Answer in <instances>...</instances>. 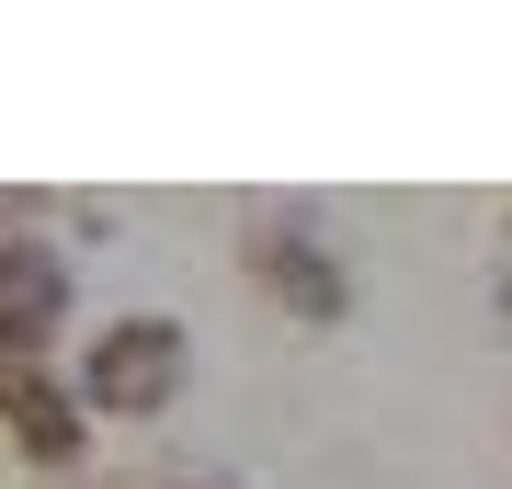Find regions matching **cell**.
I'll use <instances>...</instances> for the list:
<instances>
[{
    "label": "cell",
    "instance_id": "1",
    "mask_svg": "<svg viewBox=\"0 0 512 489\" xmlns=\"http://www.w3.org/2000/svg\"><path fill=\"white\" fill-rule=\"evenodd\" d=\"M183 376H194V353H183V330H171V319H114L103 342H92V410L160 421L171 399H183Z\"/></svg>",
    "mask_w": 512,
    "mask_h": 489
},
{
    "label": "cell",
    "instance_id": "2",
    "mask_svg": "<svg viewBox=\"0 0 512 489\" xmlns=\"http://www.w3.org/2000/svg\"><path fill=\"white\" fill-rule=\"evenodd\" d=\"M251 262L285 285V308H308V319H342V262H330L319 239H285V228H262V239H251Z\"/></svg>",
    "mask_w": 512,
    "mask_h": 489
},
{
    "label": "cell",
    "instance_id": "3",
    "mask_svg": "<svg viewBox=\"0 0 512 489\" xmlns=\"http://www.w3.org/2000/svg\"><path fill=\"white\" fill-rule=\"evenodd\" d=\"M0 399H12V444H23V455H46V467H69V455H80V421H69V399H57L46 376H12Z\"/></svg>",
    "mask_w": 512,
    "mask_h": 489
}]
</instances>
